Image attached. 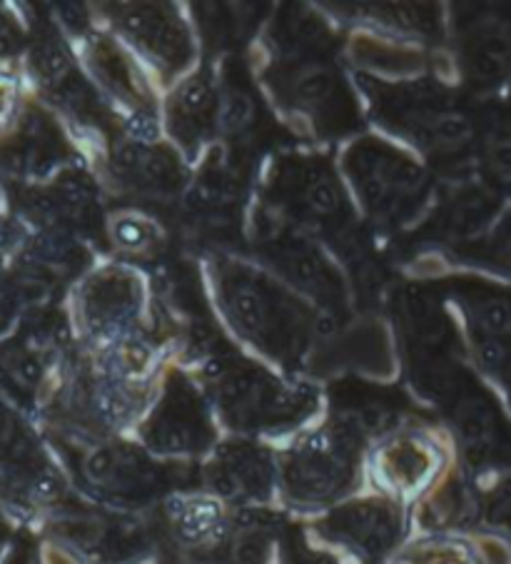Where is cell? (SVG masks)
Returning a JSON list of instances; mask_svg holds the SVG:
<instances>
[{"label":"cell","mask_w":511,"mask_h":564,"mask_svg":"<svg viewBox=\"0 0 511 564\" xmlns=\"http://www.w3.org/2000/svg\"><path fill=\"white\" fill-rule=\"evenodd\" d=\"M210 275L227 325L282 368H302L335 335L333 323L270 270L240 258L215 256Z\"/></svg>","instance_id":"cell-1"},{"label":"cell","mask_w":511,"mask_h":564,"mask_svg":"<svg viewBox=\"0 0 511 564\" xmlns=\"http://www.w3.org/2000/svg\"><path fill=\"white\" fill-rule=\"evenodd\" d=\"M278 53L268 70L274 102L325 138H343L362 126L357 96L327 51L329 33L315 18L287 13L278 25Z\"/></svg>","instance_id":"cell-2"},{"label":"cell","mask_w":511,"mask_h":564,"mask_svg":"<svg viewBox=\"0 0 511 564\" xmlns=\"http://www.w3.org/2000/svg\"><path fill=\"white\" fill-rule=\"evenodd\" d=\"M200 384L215 415L240 437L285 435L319 412V390L287 380L227 347L203 360Z\"/></svg>","instance_id":"cell-3"},{"label":"cell","mask_w":511,"mask_h":564,"mask_svg":"<svg viewBox=\"0 0 511 564\" xmlns=\"http://www.w3.org/2000/svg\"><path fill=\"white\" fill-rule=\"evenodd\" d=\"M369 442L345 422L329 417L297 435L278 455V492L300 512L333 510L359 487Z\"/></svg>","instance_id":"cell-4"},{"label":"cell","mask_w":511,"mask_h":564,"mask_svg":"<svg viewBox=\"0 0 511 564\" xmlns=\"http://www.w3.org/2000/svg\"><path fill=\"white\" fill-rule=\"evenodd\" d=\"M191 469L187 463L155 457L140 442L108 437L85 442L75 473L96 505L138 514L191 490L193 479L197 485Z\"/></svg>","instance_id":"cell-5"},{"label":"cell","mask_w":511,"mask_h":564,"mask_svg":"<svg viewBox=\"0 0 511 564\" xmlns=\"http://www.w3.org/2000/svg\"><path fill=\"white\" fill-rule=\"evenodd\" d=\"M374 118L434 160H459L477 150L479 123L461 102L434 83L382 86L362 80Z\"/></svg>","instance_id":"cell-6"},{"label":"cell","mask_w":511,"mask_h":564,"mask_svg":"<svg viewBox=\"0 0 511 564\" xmlns=\"http://www.w3.org/2000/svg\"><path fill=\"white\" fill-rule=\"evenodd\" d=\"M343 171L369 220L382 230L412 223L432 195L427 167L374 135L357 138L343 155Z\"/></svg>","instance_id":"cell-7"},{"label":"cell","mask_w":511,"mask_h":564,"mask_svg":"<svg viewBox=\"0 0 511 564\" xmlns=\"http://www.w3.org/2000/svg\"><path fill=\"white\" fill-rule=\"evenodd\" d=\"M270 215L295 225L347 238L352 205L327 158L315 153H282L268 177Z\"/></svg>","instance_id":"cell-8"},{"label":"cell","mask_w":511,"mask_h":564,"mask_svg":"<svg viewBox=\"0 0 511 564\" xmlns=\"http://www.w3.org/2000/svg\"><path fill=\"white\" fill-rule=\"evenodd\" d=\"M215 417L203 384L183 370H173L160 388L155 405L140 422V445L170 463L207 457L217 445Z\"/></svg>","instance_id":"cell-9"},{"label":"cell","mask_w":511,"mask_h":564,"mask_svg":"<svg viewBox=\"0 0 511 564\" xmlns=\"http://www.w3.org/2000/svg\"><path fill=\"white\" fill-rule=\"evenodd\" d=\"M51 530L63 547L85 564H140L155 552V532L132 512L102 505H68Z\"/></svg>","instance_id":"cell-10"},{"label":"cell","mask_w":511,"mask_h":564,"mask_svg":"<svg viewBox=\"0 0 511 564\" xmlns=\"http://www.w3.org/2000/svg\"><path fill=\"white\" fill-rule=\"evenodd\" d=\"M258 238L264 262L295 293L300 290L302 295L312 297L329 313H347L345 278L339 275L335 262L325 256V250L305 230L268 213L264 220L258 223Z\"/></svg>","instance_id":"cell-11"},{"label":"cell","mask_w":511,"mask_h":564,"mask_svg":"<svg viewBox=\"0 0 511 564\" xmlns=\"http://www.w3.org/2000/svg\"><path fill=\"white\" fill-rule=\"evenodd\" d=\"M312 532L355 564H382L404 538V512L387 495L357 497L327 510Z\"/></svg>","instance_id":"cell-12"},{"label":"cell","mask_w":511,"mask_h":564,"mask_svg":"<svg viewBox=\"0 0 511 564\" xmlns=\"http://www.w3.org/2000/svg\"><path fill=\"white\" fill-rule=\"evenodd\" d=\"M439 412L452 427L459 455L471 473H494L511 467V425L494 394L467 375Z\"/></svg>","instance_id":"cell-13"},{"label":"cell","mask_w":511,"mask_h":564,"mask_svg":"<svg viewBox=\"0 0 511 564\" xmlns=\"http://www.w3.org/2000/svg\"><path fill=\"white\" fill-rule=\"evenodd\" d=\"M197 485L227 507H262L278 492V455L252 437L222 440L197 467Z\"/></svg>","instance_id":"cell-14"},{"label":"cell","mask_w":511,"mask_h":564,"mask_svg":"<svg viewBox=\"0 0 511 564\" xmlns=\"http://www.w3.org/2000/svg\"><path fill=\"white\" fill-rule=\"evenodd\" d=\"M447 293L467 325L479 368L501 382L511 380V288L485 278H452Z\"/></svg>","instance_id":"cell-15"},{"label":"cell","mask_w":511,"mask_h":564,"mask_svg":"<svg viewBox=\"0 0 511 564\" xmlns=\"http://www.w3.org/2000/svg\"><path fill=\"white\" fill-rule=\"evenodd\" d=\"M110 23L140 58H145L165 78L185 73L195 63V37L170 3H112Z\"/></svg>","instance_id":"cell-16"},{"label":"cell","mask_w":511,"mask_h":564,"mask_svg":"<svg viewBox=\"0 0 511 564\" xmlns=\"http://www.w3.org/2000/svg\"><path fill=\"white\" fill-rule=\"evenodd\" d=\"M454 13V55L471 88L491 90L511 78V6H464Z\"/></svg>","instance_id":"cell-17"},{"label":"cell","mask_w":511,"mask_h":564,"mask_svg":"<svg viewBox=\"0 0 511 564\" xmlns=\"http://www.w3.org/2000/svg\"><path fill=\"white\" fill-rule=\"evenodd\" d=\"M145 290L138 272L122 265H108L83 282L78 310L83 327L98 340L120 343L135 337L143 315Z\"/></svg>","instance_id":"cell-18"},{"label":"cell","mask_w":511,"mask_h":564,"mask_svg":"<svg viewBox=\"0 0 511 564\" xmlns=\"http://www.w3.org/2000/svg\"><path fill=\"white\" fill-rule=\"evenodd\" d=\"M110 175L122 193L143 200H173L187 185L177 150L148 138H122L110 150Z\"/></svg>","instance_id":"cell-19"},{"label":"cell","mask_w":511,"mask_h":564,"mask_svg":"<svg viewBox=\"0 0 511 564\" xmlns=\"http://www.w3.org/2000/svg\"><path fill=\"white\" fill-rule=\"evenodd\" d=\"M442 467V449L420 430H400L377 442L372 453V477L380 490L400 500L422 492Z\"/></svg>","instance_id":"cell-20"},{"label":"cell","mask_w":511,"mask_h":564,"mask_svg":"<svg viewBox=\"0 0 511 564\" xmlns=\"http://www.w3.org/2000/svg\"><path fill=\"white\" fill-rule=\"evenodd\" d=\"M285 520L264 507H232L220 534L185 564H270Z\"/></svg>","instance_id":"cell-21"},{"label":"cell","mask_w":511,"mask_h":564,"mask_svg":"<svg viewBox=\"0 0 511 564\" xmlns=\"http://www.w3.org/2000/svg\"><path fill=\"white\" fill-rule=\"evenodd\" d=\"M220 90L210 73H195L170 93L165 102V128L175 145L187 155L200 153L203 145L220 130Z\"/></svg>","instance_id":"cell-22"},{"label":"cell","mask_w":511,"mask_h":564,"mask_svg":"<svg viewBox=\"0 0 511 564\" xmlns=\"http://www.w3.org/2000/svg\"><path fill=\"white\" fill-rule=\"evenodd\" d=\"M406 415H410V402L394 390L359 380H343L333 390V415L329 417L357 430L367 442H382L404 430Z\"/></svg>","instance_id":"cell-23"},{"label":"cell","mask_w":511,"mask_h":564,"mask_svg":"<svg viewBox=\"0 0 511 564\" xmlns=\"http://www.w3.org/2000/svg\"><path fill=\"white\" fill-rule=\"evenodd\" d=\"M88 65L93 78L116 106L132 112L135 118L153 116L155 98L143 73L110 35H98L88 43Z\"/></svg>","instance_id":"cell-24"},{"label":"cell","mask_w":511,"mask_h":564,"mask_svg":"<svg viewBox=\"0 0 511 564\" xmlns=\"http://www.w3.org/2000/svg\"><path fill=\"white\" fill-rule=\"evenodd\" d=\"M501 208V195L491 185H461L444 203L439 225L452 242H471L485 235Z\"/></svg>","instance_id":"cell-25"},{"label":"cell","mask_w":511,"mask_h":564,"mask_svg":"<svg viewBox=\"0 0 511 564\" xmlns=\"http://www.w3.org/2000/svg\"><path fill=\"white\" fill-rule=\"evenodd\" d=\"M349 58L362 73H380V75H414L424 70L427 55L414 45H402L387 35L359 33L349 45Z\"/></svg>","instance_id":"cell-26"},{"label":"cell","mask_w":511,"mask_h":564,"mask_svg":"<svg viewBox=\"0 0 511 564\" xmlns=\"http://www.w3.org/2000/svg\"><path fill=\"white\" fill-rule=\"evenodd\" d=\"M477 158L491 187L511 191V106L491 108L479 120Z\"/></svg>","instance_id":"cell-27"},{"label":"cell","mask_w":511,"mask_h":564,"mask_svg":"<svg viewBox=\"0 0 511 564\" xmlns=\"http://www.w3.org/2000/svg\"><path fill=\"white\" fill-rule=\"evenodd\" d=\"M220 90V133L230 138L232 143H244L254 138V130L260 128L262 112L260 102L254 98L252 88L240 78V73H227L222 83H217Z\"/></svg>","instance_id":"cell-28"},{"label":"cell","mask_w":511,"mask_h":564,"mask_svg":"<svg viewBox=\"0 0 511 564\" xmlns=\"http://www.w3.org/2000/svg\"><path fill=\"white\" fill-rule=\"evenodd\" d=\"M352 15L394 35H439V15L432 6H352Z\"/></svg>","instance_id":"cell-29"},{"label":"cell","mask_w":511,"mask_h":564,"mask_svg":"<svg viewBox=\"0 0 511 564\" xmlns=\"http://www.w3.org/2000/svg\"><path fill=\"white\" fill-rule=\"evenodd\" d=\"M110 238L116 248L130 256H155L163 246V232L143 213H120L110 220Z\"/></svg>","instance_id":"cell-30"},{"label":"cell","mask_w":511,"mask_h":564,"mask_svg":"<svg viewBox=\"0 0 511 564\" xmlns=\"http://www.w3.org/2000/svg\"><path fill=\"white\" fill-rule=\"evenodd\" d=\"M394 564H477V554L461 540L430 538L396 552Z\"/></svg>","instance_id":"cell-31"},{"label":"cell","mask_w":511,"mask_h":564,"mask_svg":"<svg viewBox=\"0 0 511 564\" xmlns=\"http://www.w3.org/2000/svg\"><path fill=\"white\" fill-rule=\"evenodd\" d=\"M278 564H355L339 554L315 547L300 528H285L278 544Z\"/></svg>","instance_id":"cell-32"},{"label":"cell","mask_w":511,"mask_h":564,"mask_svg":"<svg viewBox=\"0 0 511 564\" xmlns=\"http://www.w3.org/2000/svg\"><path fill=\"white\" fill-rule=\"evenodd\" d=\"M479 517L489 528L511 538V467L501 469V477L485 497H479Z\"/></svg>","instance_id":"cell-33"},{"label":"cell","mask_w":511,"mask_h":564,"mask_svg":"<svg viewBox=\"0 0 511 564\" xmlns=\"http://www.w3.org/2000/svg\"><path fill=\"white\" fill-rule=\"evenodd\" d=\"M485 256L489 260V265H494L501 272H509L511 275V215L487 240Z\"/></svg>","instance_id":"cell-34"},{"label":"cell","mask_w":511,"mask_h":564,"mask_svg":"<svg viewBox=\"0 0 511 564\" xmlns=\"http://www.w3.org/2000/svg\"><path fill=\"white\" fill-rule=\"evenodd\" d=\"M6 564H37V557H35V552L28 547V544H18Z\"/></svg>","instance_id":"cell-35"},{"label":"cell","mask_w":511,"mask_h":564,"mask_svg":"<svg viewBox=\"0 0 511 564\" xmlns=\"http://www.w3.org/2000/svg\"><path fill=\"white\" fill-rule=\"evenodd\" d=\"M3 538H6V524L0 522V542H3Z\"/></svg>","instance_id":"cell-36"},{"label":"cell","mask_w":511,"mask_h":564,"mask_svg":"<svg viewBox=\"0 0 511 564\" xmlns=\"http://www.w3.org/2000/svg\"><path fill=\"white\" fill-rule=\"evenodd\" d=\"M507 390H509V400H511V380L507 382Z\"/></svg>","instance_id":"cell-37"}]
</instances>
